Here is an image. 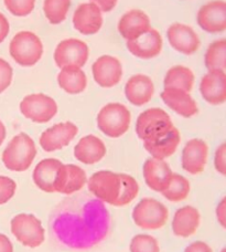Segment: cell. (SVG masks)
Returning a JSON list of instances; mask_svg holds the SVG:
<instances>
[{"label":"cell","instance_id":"42","mask_svg":"<svg viewBox=\"0 0 226 252\" xmlns=\"http://www.w3.org/2000/svg\"><path fill=\"white\" fill-rule=\"evenodd\" d=\"M0 252H13L12 242L3 233H0Z\"/></svg>","mask_w":226,"mask_h":252},{"label":"cell","instance_id":"3","mask_svg":"<svg viewBox=\"0 0 226 252\" xmlns=\"http://www.w3.org/2000/svg\"><path fill=\"white\" fill-rule=\"evenodd\" d=\"M174 127L169 114L160 107H151L140 113L136 122V134L143 143H155Z\"/></svg>","mask_w":226,"mask_h":252},{"label":"cell","instance_id":"31","mask_svg":"<svg viewBox=\"0 0 226 252\" xmlns=\"http://www.w3.org/2000/svg\"><path fill=\"white\" fill-rule=\"evenodd\" d=\"M190 190H191V185H190L188 178H185L180 174H173L168 187L161 193L167 200L180 202L189 196Z\"/></svg>","mask_w":226,"mask_h":252},{"label":"cell","instance_id":"8","mask_svg":"<svg viewBox=\"0 0 226 252\" xmlns=\"http://www.w3.org/2000/svg\"><path fill=\"white\" fill-rule=\"evenodd\" d=\"M11 232L22 246L38 248L45 239V230L40 219L31 214H19L11 219Z\"/></svg>","mask_w":226,"mask_h":252},{"label":"cell","instance_id":"41","mask_svg":"<svg viewBox=\"0 0 226 252\" xmlns=\"http://www.w3.org/2000/svg\"><path fill=\"white\" fill-rule=\"evenodd\" d=\"M9 31H10V25H9L7 17L0 12V43H2L4 39L8 37Z\"/></svg>","mask_w":226,"mask_h":252},{"label":"cell","instance_id":"6","mask_svg":"<svg viewBox=\"0 0 226 252\" xmlns=\"http://www.w3.org/2000/svg\"><path fill=\"white\" fill-rule=\"evenodd\" d=\"M132 114L121 103H108L97 115V126L99 130L108 137L118 138L127 132Z\"/></svg>","mask_w":226,"mask_h":252},{"label":"cell","instance_id":"15","mask_svg":"<svg viewBox=\"0 0 226 252\" xmlns=\"http://www.w3.org/2000/svg\"><path fill=\"white\" fill-rule=\"evenodd\" d=\"M209 157V145L201 138H192L185 144L181 154V166L183 170L198 175L205 169Z\"/></svg>","mask_w":226,"mask_h":252},{"label":"cell","instance_id":"18","mask_svg":"<svg viewBox=\"0 0 226 252\" xmlns=\"http://www.w3.org/2000/svg\"><path fill=\"white\" fill-rule=\"evenodd\" d=\"M117 28L126 41H132L151 29L150 18L142 10L132 9L121 16Z\"/></svg>","mask_w":226,"mask_h":252},{"label":"cell","instance_id":"35","mask_svg":"<svg viewBox=\"0 0 226 252\" xmlns=\"http://www.w3.org/2000/svg\"><path fill=\"white\" fill-rule=\"evenodd\" d=\"M17 184L13 179L7 176H0V205L7 202L15 196Z\"/></svg>","mask_w":226,"mask_h":252},{"label":"cell","instance_id":"44","mask_svg":"<svg viewBox=\"0 0 226 252\" xmlns=\"http://www.w3.org/2000/svg\"><path fill=\"white\" fill-rule=\"evenodd\" d=\"M220 252H226V247H224V248H223L222 250H221Z\"/></svg>","mask_w":226,"mask_h":252},{"label":"cell","instance_id":"16","mask_svg":"<svg viewBox=\"0 0 226 252\" xmlns=\"http://www.w3.org/2000/svg\"><path fill=\"white\" fill-rule=\"evenodd\" d=\"M94 81L99 87L110 89L120 82L123 78V65L115 57L102 56L93 63Z\"/></svg>","mask_w":226,"mask_h":252},{"label":"cell","instance_id":"5","mask_svg":"<svg viewBox=\"0 0 226 252\" xmlns=\"http://www.w3.org/2000/svg\"><path fill=\"white\" fill-rule=\"evenodd\" d=\"M43 43L31 31H20L9 44V53L21 66H33L43 56Z\"/></svg>","mask_w":226,"mask_h":252},{"label":"cell","instance_id":"24","mask_svg":"<svg viewBox=\"0 0 226 252\" xmlns=\"http://www.w3.org/2000/svg\"><path fill=\"white\" fill-rule=\"evenodd\" d=\"M106 155V145L95 135L82 137L74 147V156L81 163L93 165L101 161Z\"/></svg>","mask_w":226,"mask_h":252},{"label":"cell","instance_id":"34","mask_svg":"<svg viewBox=\"0 0 226 252\" xmlns=\"http://www.w3.org/2000/svg\"><path fill=\"white\" fill-rule=\"evenodd\" d=\"M4 7L16 17H27L33 11L35 0H3Z\"/></svg>","mask_w":226,"mask_h":252},{"label":"cell","instance_id":"11","mask_svg":"<svg viewBox=\"0 0 226 252\" xmlns=\"http://www.w3.org/2000/svg\"><path fill=\"white\" fill-rule=\"evenodd\" d=\"M53 57L56 66L60 69L69 65L82 67L88 60L89 49L82 40L74 38L65 39L57 44Z\"/></svg>","mask_w":226,"mask_h":252},{"label":"cell","instance_id":"9","mask_svg":"<svg viewBox=\"0 0 226 252\" xmlns=\"http://www.w3.org/2000/svg\"><path fill=\"white\" fill-rule=\"evenodd\" d=\"M20 112L32 122L43 124L50 122L56 115L57 104L51 96L45 94H30L21 101Z\"/></svg>","mask_w":226,"mask_h":252},{"label":"cell","instance_id":"37","mask_svg":"<svg viewBox=\"0 0 226 252\" xmlns=\"http://www.w3.org/2000/svg\"><path fill=\"white\" fill-rule=\"evenodd\" d=\"M213 164L216 172L226 177V141L216 147Z\"/></svg>","mask_w":226,"mask_h":252},{"label":"cell","instance_id":"38","mask_svg":"<svg viewBox=\"0 0 226 252\" xmlns=\"http://www.w3.org/2000/svg\"><path fill=\"white\" fill-rule=\"evenodd\" d=\"M215 216L220 226L226 230V196H224L216 206Z\"/></svg>","mask_w":226,"mask_h":252},{"label":"cell","instance_id":"2","mask_svg":"<svg viewBox=\"0 0 226 252\" xmlns=\"http://www.w3.org/2000/svg\"><path fill=\"white\" fill-rule=\"evenodd\" d=\"M92 195L104 204L123 207L130 204L139 192V185L130 175L112 170H98L87 179Z\"/></svg>","mask_w":226,"mask_h":252},{"label":"cell","instance_id":"39","mask_svg":"<svg viewBox=\"0 0 226 252\" xmlns=\"http://www.w3.org/2000/svg\"><path fill=\"white\" fill-rule=\"evenodd\" d=\"M184 252H213V249L211 248L210 245H207L204 241H194L190 244L187 248L184 249Z\"/></svg>","mask_w":226,"mask_h":252},{"label":"cell","instance_id":"27","mask_svg":"<svg viewBox=\"0 0 226 252\" xmlns=\"http://www.w3.org/2000/svg\"><path fill=\"white\" fill-rule=\"evenodd\" d=\"M57 84L69 94H80L87 87V78L82 67L69 65L62 67L57 74Z\"/></svg>","mask_w":226,"mask_h":252},{"label":"cell","instance_id":"12","mask_svg":"<svg viewBox=\"0 0 226 252\" xmlns=\"http://www.w3.org/2000/svg\"><path fill=\"white\" fill-rule=\"evenodd\" d=\"M167 38L175 51L184 56H192L201 46V40L192 27L184 24H173L167 30Z\"/></svg>","mask_w":226,"mask_h":252},{"label":"cell","instance_id":"21","mask_svg":"<svg viewBox=\"0 0 226 252\" xmlns=\"http://www.w3.org/2000/svg\"><path fill=\"white\" fill-rule=\"evenodd\" d=\"M160 97L169 109L182 118L190 119L198 113V103L190 92H185L180 89L168 88L161 92Z\"/></svg>","mask_w":226,"mask_h":252},{"label":"cell","instance_id":"10","mask_svg":"<svg viewBox=\"0 0 226 252\" xmlns=\"http://www.w3.org/2000/svg\"><path fill=\"white\" fill-rule=\"evenodd\" d=\"M197 24L206 33L226 32V0H210L198 8Z\"/></svg>","mask_w":226,"mask_h":252},{"label":"cell","instance_id":"40","mask_svg":"<svg viewBox=\"0 0 226 252\" xmlns=\"http://www.w3.org/2000/svg\"><path fill=\"white\" fill-rule=\"evenodd\" d=\"M89 1L96 4L102 12H110L116 7L118 0H89Z\"/></svg>","mask_w":226,"mask_h":252},{"label":"cell","instance_id":"28","mask_svg":"<svg viewBox=\"0 0 226 252\" xmlns=\"http://www.w3.org/2000/svg\"><path fill=\"white\" fill-rule=\"evenodd\" d=\"M180 142V132L174 126L167 136L155 143H143V147L153 158L165 160L166 158L174 154Z\"/></svg>","mask_w":226,"mask_h":252},{"label":"cell","instance_id":"32","mask_svg":"<svg viewBox=\"0 0 226 252\" xmlns=\"http://www.w3.org/2000/svg\"><path fill=\"white\" fill-rule=\"evenodd\" d=\"M72 0H44L43 12L51 25H60L66 19Z\"/></svg>","mask_w":226,"mask_h":252},{"label":"cell","instance_id":"7","mask_svg":"<svg viewBox=\"0 0 226 252\" xmlns=\"http://www.w3.org/2000/svg\"><path fill=\"white\" fill-rule=\"evenodd\" d=\"M169 210L155 198H142L133 210V220L139 228L157 230L168 221Z\"/></svg>","mask_w":226,"mask_h":252},{"label":"cell","instance_id":"17","mask_svg":"<svg viewBox=\"0 0 226 252\" xmlns=\"http://www.w3.org/2000/svg\"><path fill=\"white\" fill-rule=\"evenodd\" d=\"M74 29L84 35L97 33L103 26V12L93 2H83L73 13Z\"/></svg>","mask_w":226,"mask_h":252},{"label":"cell","instance_id":"26","mask_svg":"<svg viewBox=\"0 0 226 252\" xmlns=\"http://www.w3.org/2000/svg\"><path fill=\"white\" fill-rule=\"evenodd\" d=\"M86 184L87 176L83 168L73 164H63L60 179L56 186V192L67 196L73 195L82 190Z\"/></svg>","mask_w":226,"mask_h":252},{"label":"cell","instance_id":"13","mask_svg":"<svg viewBox=\"0 0 226 252\" xmlns=\"http://www.w3.org/2000/svg\"><path fill=\"white\" fill-rule=\"evenodd\" d=\"M79 133L74 123L64 122L51 126L44 130L40 136L39 143L44 152L51 153L60 151L69 145Z\"/></svg>","mask_w":226,"mask_h":252},{"label":"cell","instance_id":"22","mask_svg":"<svg viewBox=\"0 0 226 252\" xmlns=\"http://www.w3.org/2000/svg\"><path fill=\"white\" fill-rule=\"evenodd\" d=\"M127 49L139 59H153L159 56L162 50V37L159 31L151 28L141 37L127 41Z\"/></svg>","mask_w":226,"mask_h":252},{"label":"cell","instance_id":"20","mask_svg":"<svg viewBox=\"0 0 226 252\" xmlns=\"http://www.w3.org/2000/svg\"><path fill=\"white\" fill-rule=\"evenodd\" d=\"M142 174L146 185L153 191L162 192L168 187L172 177V170L166 160L148 158L144 161Z\"/></svg>","mask_w":226,"mask_h":252},{"label":"cell","instance_id":"25","mask_svg":"<svg viewBox=\"0 0 226 252\" xmlns=\"http://www.w3.org/2000/svg\"><path fill=\"white\" fill-rule=\"evenodd\" d=\"M201 223V214L196 207L184 206L174 213L172 219V231L174 236L188 238L197 232Z\"/></svg>","mask_w":226,"mask_h":252},{"label":"cell","instance_id":"19","mask_svg":"<svg viewBox=\"0 0 226 252\" xmlns=\"http://www.w3.org/2000/svg\"><path fill=\"white\" fill-rule=\"evenodd\" d=\"M63 163L56 158H45L39 161L33 169L32 179L39 189L44 192H56Z\"/></svg>","mask_w":226,"mask_h":252},{"label":"cell","instance_id":"30","mask_svg":"<svg viewBox=\"0 0 226 252\" xmlns=\"http://www.w3.org/2000/svg\"><path fill=\"white\" fill-rule=\"evenodd\" d=\"M204 65L207 70L226 71V38L216 39L207 46Z\"/></svg>","mask_w":226,"mask_h":252},{"label":"cell","instance_id":"29","mask_svg":"<svg viewBox=\"0 0 226 252\" xmlns=\"http://www.w3.org/2000/svg\"><path fill=\"white\" fill-rule=\"evenodd\" d=\"M196 82L193 71L184 65H174L166 73L164 85L165 89H180L185 92H191Z\"/></svg>","mask_w":226,"mask_h":252},{"label":"cell","instance_id":"4","mask_svg":"<svg viewBox=\"0 0 226 252\" xmlns=\"http://www.w3.org/2000/svg\"><path fill=\"white\" fill-rule=\"evenodd\" d=\"M37 156V146L28 134L16 135L2 153V163L11 172H25L29 169Z\"/></svg>","mask_w":226,"mask_h":252},{"label":"cell","instance_id":"1","mask_svg":"<svg viewBox=\"0 0 226 252\" xmlns=\"http://www.w3.org/2000/svg\"><path fill=\"white\" fill-rule=\"evenodd\" d=\"M111 216L104 202L86 193L66 198L50 217V231L70 248H90L105 239Z\"/></svg>","mask_w":226,"mask_h":252},{"label":"cell","instance_id":"33","mask_svg":"<svg viewBox=\"0 0 226 252\" xmlns=\"http://www.w3.org/2000/svg\"><path fill=\"white\" fill-rule=\"evenodd\" d=\"M129 250L130 252H160V247L155 237L140 233L130 241Z\"/></svg>","mask_w":226,"mask_h":252},{"label":"cell","instance_id":"23","mask_svg":"<svg viewBox=\"0 0 226 252\" xmlns=\"http://www.w3.org/2000/svg\"><path fill=\"white\" fill-rule=\"evenodd\" d=\"M155 93V85L148 75L135 74L125 85V95L135 106L147 104Z\"/></svg>","mask_w":226,"mask_h":252},{"label":"cell","instance_id":"36","mask_svg":"<svg viewBox=\"0 0 226 252\" xmlns=\"http://www.w3.org/2000/svg\"><path fill=\"white\" fill-rule=\"evenodd\" d=\"M13 76V70L11 65L9 64L2 58H0V93L6 91L10 87Z\"/></svg>","mask_w":226,"mask_h":252},{"label":"cell","instance_id":"14","mask_svg":"<svg viewBox=\"0 0 226 252\" xmlns=\"http://www.w3.org/2000/svg\"><path fill=\"white\" fill-rule=\"evenodd\" d=\"M200 93L203 100L210 105L226 103V71L207 70L200 82Z\"/></svg>","mask_w":226,"mask_h":252},{"label":"cell","instance_id":"43","mask_svg":"<svg viewBox=\"0 0 226 252\" xmlns=\"http://www.w3.org/2000/svg\"><path fill=\"white\" fill-rule=\"evenodd\" d=\"M6 135H7L6 126H4L1 121H0V146L2 145L4 138H6Z\"/></svg>","mask_w":226,"mask_h":252}]
</instances>
